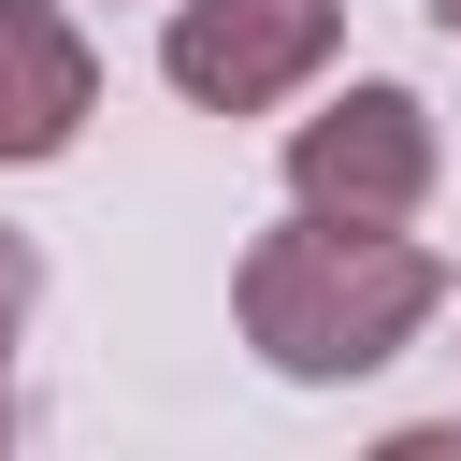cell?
Listing matches in <instances>:
<instances>
[{"instance_id": "6da1fadb", "label": "cell", "mask_w": 461, "mask_h": 461, "mask_svg": "<svg viewBox=\"0 0 461 461\" xmlns=\"http://www.w3.org/2000/svg\"><path fill=\"white\" fill-rule=\"evenodd\" d=\"M432 303H447V259L418 245V216L403 230H360V216H303L288 202V230H259L230 259V317H245L259 375H288V389L389 375L432 331Z\"/></svg>"}, {"instance_id": "7a4b0ae2", "label": "cell", "mask_w": 461, "mask_h": 461, "mask_svg": "<svg viewBox=\"0 0 461 461\" xmlns=\"http://www.w3.org/2000/svg\"><path fill=\"white\" fill-rule=\"evenodd\" d=\"M447 144H432V101L418 86H331L303 130H288V202L303 216H360V230H403L432 202Z\"/></svg>"}, {"instance_id": "3957f363", "label": "cell", "mask_w": 461, "mask_h": 461, "mask_svg": "<svg viewBox=\"0 0 461 461\" xmlns=\"http://www.w3.org/2000/svg\"><path fill=\"white\" fill-rule=\"evenodd\" d=\"M331 43H346V0H173L158 72L202 115H274L331 72Z\"/></svg>"}, {"instance_id": "277c9868", "label": "cell", "mask_w": 461, "mask_h": 461, "mask_svg": "<svg viewBox=\"0 0 461 461\" xmlns=\"http://www.w3.org/2000/svg\"><path fill=\"white\" fill-rule=\"evenodd\" d=\"M101 115V43L72 29V0H0V173L72 158Z\"/></svg>"}, {"instance_id": "5b68a950", "label": "cell", "mask_w": 461, "mask_h": 461, "mask_svg": "<svg viewBox=\"0 0 461 461\" xmlns=\"http://www.w3.org/2000/svg\"><path fill=\"white\" fill-rule=\"evenodd\" d=\"M29 303H43V259L0 230V447H14V346H29Z\"/></svg>"}, {"instance_id": "8992f818", "label": "cell", "mask_w": 461, "mask_h": 461, "mask_svg": "<svg viewBox=\"0 0 461 461\" xmlns=\"http://www.w3.org/2000/svg\"><path fill=\"white\" fill-rule=\"evenodd\" d=\"M432 14H447V29H461V0H432Z\"/></svg>"}]
</instances>
